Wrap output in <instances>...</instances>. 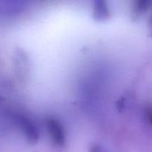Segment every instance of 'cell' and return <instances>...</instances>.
<instances>
[{
  "instance_id": "5b68a950",
  "label": "cell",
  "mask_w": 152,
  "mask_h": 152,
  "mask_svg": "<svg viewBox=\"0 0 152 152\" xmlns=\"http://www.w3.org/2000/svg\"><path fill=\"white\" fill-rule=\"evenodd\" d=\"M149 28H150V30H151V34H152V17L149 22Z\"/></svg>"
},
{
  "instance_id": "8992f818",
  "label": "cell",
  "mask_w": 152,
  "mask_h": 152,
  "mask_svg": "<svg viewBox=\"0 0 152 152\" xmlns=\"http://www.w3.org/2000/svg\"><path fill=\"white\" fill-rule=\"evenodd\" d=\"M0 100H1V96H0Z\"/></svg>"
},
{
  "instance_id": "3957f363",
  "label": "cell",
  "mask_w": 152,
  "mask_h": 152,
  "mask_svg": "<svg viewBox=\"0 0 152 152\" xmlns=\"http://www.w3.org/2000/svg\"><path fill=\"white\" fill-rule=\"evenodd\" d=\"M111 10L108 4L103 0H96L93 1L92 16L97 22H104L111 18Z\"/></svg>"
},
{
  "instance_id": "52a82bcc",
  "label": "cell",
  "mask_w": 152,
  "mask_h": 152,
  "mask_svg": "<svg viewBox=\"0 0 152 152\" xmlns=\"http://www.w3.org/2000/svg\"><path fill=\"white\" fill-rule=\"evenodd\" d=\"M151 119H152V114H151Z\"/></svg>"
},
{
  "instance_id": "6da1fadb",
  "label": "cell",
  "mask_w": 152,
  "mask_h": 152,
  "mask_svg": "<svg viewBox=\"0 0 152 152\" xmlns=\"http://www.w3.org/2000/svg\"><path fill=\"white\" fill-rule=\"evenodd\" d=\"M16 123L23 133L27 142L30 145H36L39 140V132L35 124L24 116L16 117Z\"/></svg>"
},
{
  "instance_id": "277c9868",
  "label": "cell",
  "mask_w": 152,
  "mask_h": 152,
  "mask_svg": "<svg viewBox=\"0 0 152 152\" xmlns=\"http://www.w3.org/2000/svg\"><path fill=\"white\" fill-rule=\"evenodd\" d=\"M89 152H108L103 147H102L101 145H92L89 148Z\"/></svg>"
},
{
  "instance_id": "7a4b0ae2",
  "label": "cell",
  "mask_w": 152,
  "mask_h": 152,
  "mask_svg": "<svg viewBox=\"0 0 152 152\" xmlns=\"http://www.w3.org/2000/svg\"><path fill=\"white\" fill-rule=\"evenodd\" d=\"M46 126L53 145L59 147L64 146L66 142V136L65 129L60 122L50 117L46 120Z\"/></svg>"
}]
</instances>
